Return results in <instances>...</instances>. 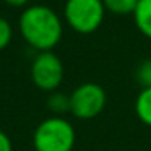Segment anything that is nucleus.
I'll return each instance as SVG.
<instances>
[{"instance_id":"obj_1","label":"nucleus","mask_w":151,"mask_h":151,"mask_svg":"<svg viewBox=\"0 0 151 151\" xmlns=\"http://www.w3.org/2000/svg\"><path fill=\"white\" fill-rule=\"evenodd\" d=\"M18 28L26 44L37 52H49L60 42L63 24L55 10L47 5H31L24 8Z\"/></svg>"},{"instance_id":"obj_2","label":"nucleus","mask_w":151,"mask_h":151,"mask_svg":"<svg viewBox=\"0 0 151 151\" xmlns=\"http://www.w3.org/2000/svg\"><path fill=\"white\" fill-rule=\"evenodd\" d=\"M76 133L72 122L59 115L47 117L33 133V146L36 151H72Z\"/></svg>"},{"instance_id":"obj_3","label":"nucleus","mask_w":151,"mask_h":151,"mask_svg":"<svg viewBox=\"0 0 151 151\" xmlns=\"http://www.w3.org/2000/svg\"><path fill=\"white\" fill-rule=\"evenodd\" d=\"M104 15L102 0H67L63 7L67 24L80 34L94 33L102 24Z\"/></svg>"},{"instance_id":"obj_4","label":"nucleus","mask_w":151,"mask_h":151,"mask_svg":"<svg viewBox=\"0 0 151 151\" xmlns=\"http://www.w3.org/2000/svg\"><path fill=\"white\" fill-rule=\"evenodd\" d=\"M106 102L107 96L102 86L93 81L81 83L70 94V114L80 120H91L104 111Z\"/></svg>"},{"instance_id":"obj_5","label":"nucleus","mask_w":151,"mask_h":151,"mask_svg":"<svg viewBox=\"0 0 151 151\" xmlns=\"http://www.w3.org/2000/svg\"><path fill=\"white\" fill-rule=\"evenodd\" d=\"M31 81L44 93H54L63 81V63L59 55L49 52H37L31 63Z\"/></svg>"},{"instance_id":"obj_6","label":"nucleus","mask_w":151,"mask_h":151,"mask_svg":"<svg viewBox=\"0 0 151 151\" xmlns=\"http://www.w3.org/2000/svg\"><path fill=\"white\" fill-rule=\"evenodd\" d=\"M133 20L138 31L151 39V0H138V5L133 12Z\"/></svg>"},{"instance_id":"obj_7","label":"nucleus","mask_w":151,"mask_h":151,"mask_svg":"<svg viewBox=\"0 0 151 151\" xmlns=\"http://www.w3.org/2000/svg\"><path fill=\"white\" fill-rule=\"evenodd\" d=\"M135 112L145 125L151 127V88H143L135 101Z\"/></svg>"},{"instance_id":"obj_8","label":"nucleus","mask_w":151,"mask_h":151,"mask_svg":"<svg viewBox=\"0 0 151 151\" xmlns=\"http://www.w3.org/2000/svg\"><path fill=\"white\" fill-rule=\"evenodd\" d=\"M46 104L54 115L62 117L63 114L70 112V94H65V93H60V91L49 93Z\"/></svg>"},{"instance_id":"obj_9","label":"nucleus","mask_w":151,"mask_h":151,"mask_svg":"<svg viewBox=\"0 0 151 151\" xmlns=\"http://www.w3.org/2000/svg\"><path fill=\"white\" fill-rule=\"evenodd\" d=\"M106 10L115 15H133L138 0H102Z\"/></svg>"},{"instance_id":"obj_10","label":"nucleus","mask_w":151,"mask_h":151,"mask_svg":"<svg viewBox=\"0 0 151 151\" xmlns=\"http://www.w3.org/2000/svg\"><path fill=\"white\" fill-rule=\"evenodd\" d=\"M137 81L141 88H151V59L141 62L137 68Z\"/></svg>"},{"instance_id":"obj_11","label":"nucleus","mask_w":151,"mask_h":151,"mask_svg":"<svg viewBox=\"0 0 151 151\" xmlns=\"http://www.w3.org/2000/svg\"><path fill=\"white\" fill-rule=\"evenodd\" d=\"M12 37H13V28H12L10 21L7 18L0 17V50L8 47V44L12 42Z\"/></svg>"},{"instance_id":"obj_12","label":"nucleus","mask_w":151,"mask_h":151,"mask_svg":"<svg viewBox=\"0 0 151 151\" xmlns=\"http://www.w3.org/2000/svg\"><path fill=\"white\" fill-rule=\"evenodd\" d=\"M0 151H13V143L4 130H0Z\"/></svg>"},{"instance_id":"obj_13","label":"nucleus","mask_w":151,"mask_h":151,"mask_svg":"<svg viewBox=\"0 0 151 151\" xmlns=\"http://www.w3.org/2000/svg\"><path fill=\"white\" fill-rule=\"evenodd\" d=\"M5 4L12 5V7H24L29 0H4Z\"/></svg>"},{"instance_id":"obj_14","label":"nucleus","mask_w":151,"mask_h":151,"mask_svg":"<svg viewBox=\"0 0 151 151\" xmlns=\"http://www.w3.org/2000/svg\"><path fill=\"white\" fill-rule=\"evenodd\" d=\"M72 151H75V150H72Z\"/></svg>"}]
</instances>
